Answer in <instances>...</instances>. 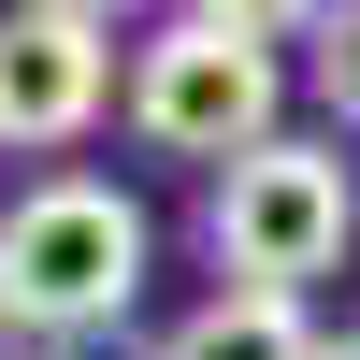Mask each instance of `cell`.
Returning <instances> with one entry per match:
<instances>
[{
    "label": "cell",
    "instance_id": "1",
    "mask_svg": "<svg viewBox=\"0 0 360 360\" xmlns=\"http://www.w3.org/2000/svg\"><path fill=\"white\" fill-rule=\"evenodd\" d=\"M144 288V202L101 188V173H44V188L0 217V332H101V317H130Z\"/></svg>",
    "mask_w": 360,
    "mask_h": 360
},
{
    "label": "cell",
    "instance_id": "2",
    "mask_svg": "<svg viewBox=\"0 0 360 360\" xmlns=\"http://www.w3.org/2000/svg\"><path fill=\"white\" fill-rule=\"evenodd\" d=\"M202 231H217V274H231V288H288V303H303V274H332V259H346L360 188H346V159H332V144L274 130L259 159H231V173H217Z\"/></svg>",
    "mask_w": 360,
    "mask_h": 360
},
{
    "label": "cell",
    "instance_id": "3",
    "mask_svg": "<svg viewBox=\"0 0 360 360\" xmlns=\"http://www.w3.org/2000/svg\"><path fill=\"white\" fill-rule=\"evenodd\" d=\"M274 101H288V72H274V44H231V29H202V15H173L159 44L130 58V130L159 144V159H259L274 144Z\"/></svg>",
    "mask_w": 360,
    "mask_h": 360
},
{
    "label": "cell",
    "instance_id": "4",
    "mask_svg": "<svg viewBox=\"0 0 360 360\" xmlns=\"http://www.w3.org/2000/svg\"><path fill=\"white\" fill-rule=\"evenodd\" d=\"M115 101V29H72V15H0V144L15 159H58V144H86Z\"/></svg>",
    "mask_w": 360,
    "mask_h": 360
},
{
    "label": "cell",
    "instance_id": "5",
    "mask_svg": "<svg viewBox=\"0 0 360 360\" xmlns=\"http://www.w3.org/2000/svg\"><path fill=\"white\" fill-rule=\"evenodd\" d=\"M159 360H332L303 332V303H288V288H217V303H188L159 332Z\"/></svg>",
    "mask_w": 360,
    "mask_h": 360
},
{
    "label": "cell",
    "instance_id": "6",
    "mask_svg": "<svg viewBox=\"0 0 360 360\" xmlns=\"http://www.w3.org/2000/svg\"><path fill=\"white\" fill-rule=\"evenodd\" d=\"M202 29H231V44H288V29H317L332 0H188Z\"/></svg>",
    "mask_w": 360,
    "mask_h": 360
},
{
    "label": "cell",
    "instance_id": "7",
    "mask_svg": "<svg viewBox=\"0 0 360 360\" xmlns=\"http://www.w3.org/2000/svg\"><path fill=\"white\" fill-rule=\"evenodd\" d=\"M317 101L360 115V0H332V15H317Z\"/></svg>",
    "mask_w": 360,
    "mask_h": 360
},
{
    "label": "cell",
    "instance_id": "8",
    "mask_svg": "<svg viewBox=\"0 0 360 360\" xmlns=\"http://www.w3.org/2000/svg\"><path fill=\"white\" fill-rule=\"evenodd\" d=\"M29 15H72V29H115L130 0H29Z\"/></svg>",
    "mask_w": 360,
    "mask_h": 360
},
{
    "label": "cell",
    "instance_id": "9",
    "mask_svg": "<svg viewBox=\"0 0 360 360\" xmlns=\"http://www.w3.org/2000/svg\"><path fill=\"white\" fill-rule=\"evenodd\" d=\"M332 360H360V332H346V346H332Z\"/></svg>",
    "mask_w": 360,
    "mask_h": 360
}]
</instances>
